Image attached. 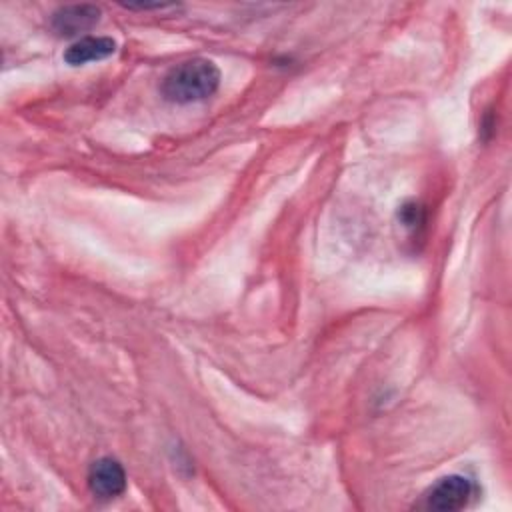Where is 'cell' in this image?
Returning <instances> with one entry per match:
<instances>
[{"instance_id": "obj_1", "label": "cell", "mask_w": 512, "mask_h": 512, "mask_svg": "<svg viewBox=\"0 0 512 512\" xmlns=\"http://www.w3.org/2000/svg\"><path fill=\"white\" fill-rule=\"evenodd\" d=\"M220 86V70L212 60L192 58L176 64L166 72L160 92L166 100L176 104L200 102L212 96Z\"/></svg>"}, {"instance_id": "obj_2", "label": "cell", "mask_w": 512, "mask_h": 512, "mask_svg": "<svg viewBox=\"0 0 512 512\" xmlns=\"http://www.w3.org/2000/svg\"><path fill=\"white\" fill-rule=\"evenodd\" d=\"M474 494V486L468 478L450 474L432 484L424 494V506L438 512H452L464 508Z\"/></svg>"}, {"instance_id": "obj_3", "label": "cell", "mask_w": 512, "mask_h": 512, "mask_svg": "<svg viewBox=\"0 0 512 512\" xmlns=\"http://www.w3.org/2000/svg\"><path fill=\"white\" fill-rule=\"evenodd\" d=\"M88 488L102 500L120 496L126 488V472L122 464L110 456L94 460L88 470Z\"/></svg>"}, {"instance_id": "obj_4", "label": "cell", "mask_w": 512, "mask_h": 512, "mask_svg": "<svg viewBox=\"0 0 512 512\" xmlns=\"http://www.w3.org/2000/svg\"><path fill=\"white\" fill-rule=\"evenodd\" d=\"M100 20V8L94 4H68L52 14V28L60 36H76L94 28Z\"/></svg>"}, {"instance_id": "obj_5", "label": "cell", "mask_w": 512, "mask_h": 512, "mask_svg": "<svg viewBox=\"0 0 512 512\" xmlns=\"http://www.w3.org/2000/svg\"><path fill=\"white\" fill-rule=\"evenodd\" d=\"M116 52V42L108 36H82L70 44L64 52V60L70 66H82L86 62H96L112 56Z\"/></svg>"}, {"instance_id": "obj_6", "label": "cell", "mask_w": 512, "mask_h": 512, "mask_svg": "<svg viewBox=\"0 0 512 512\" xmlns=\"http://www.w3.org/2000/svg\"><path fill=\"white\" fill-rule=\"evenodd\" d=\"M398 218L400 222L406 226V228H416L424 222V210L420 204L416 202H406L400 212H398Z\"/></svg>"}]
</instances>
